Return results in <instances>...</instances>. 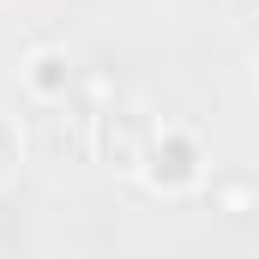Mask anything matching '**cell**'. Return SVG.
<instances>
[{"instance_id":"6da1fadb","label":"cell","mask_w":259,"mask_h":259,"mask_svg":"<svg viewBox=\"0 0 259 259\" xmlns=\"http://www.w3.org/2000/svg\"><path fill=\"white\" fill-rule=\"evenodd\" d=\"M133 169H139V181H145L151 193H163V199L193 193L199 181H205V145H199L187 127H157L139 145Z\"/></svg>"},{"instance_id":"7a4b0ae2","label":"cell","mask_w":259,"mask_h":259,"mask_svg":"<svg viewBox=\"0 0 259 259\" xmlns=\"http://www.w3.org/2000/svg\"><path fill=\"white\" fill-rule=\"evenodd\" d=\"M72 78H78V66L66 49H30V61H24V91L36 97V103H61L66 91H72Z\"/></svg>"},{"instance_id":"3957f363","label":"cell","mask_w":259,"mask_h":259,"mask_svg":"<svg viewBox=\"0 0 259 259\" xmlns=\"http://www.w3.org/2000/svg\"><path fill=\"white\" fill-rule=\"evenodd\" d=\"M0 6H6V0H0Z\"/></svg>"}]
</instances>
